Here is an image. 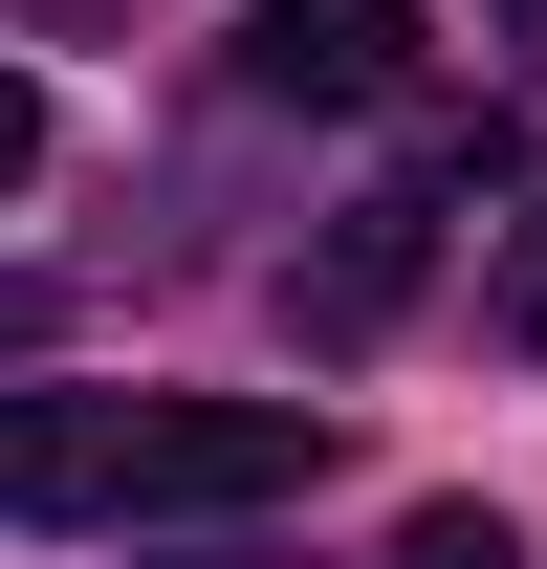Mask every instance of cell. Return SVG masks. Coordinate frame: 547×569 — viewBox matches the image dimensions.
Masks as SVG:
<instances>
[{
	"label": "cell",
	"instance_id": "cell-4",
	"mask_svg": "<svg viewBox=\"0 0 547 569\" xmlns=\"http://www.w3.org/2000/svg\"><path fill=\"white\" fill-rule=\"evenodd\" d=\"M372 569H526V526H504V503H416Z\"/></svg>",
	"mask_w": 547,
	"mask_h": 569
},
{
	"label": "cell",
	"instance_id": "cell-6",
	"mask_svg": "<svg viewBox=\"0 0 547 569\" xmlns=\"http://www.w3.org/2000/svg\"><path fill=\"white\" fill-rule=\"evenodd\" d=\"M22 176H44V88L0 67V198H22Z\"/></svg>",
	"mask_w": 547,
	"mask_h": 569
},
{
	"label": "cell",
	"instance_id": "cell-5",
	"mask_svg": "<svg viewBox=\"0 0 547 569\" xmlns=\"http://www.w3.org/2000/svg\"><path fill=\"white\" fill-rule=\"evenodd\" d=\"M504 351L547 372V219H526V241H504Z\"/></svg>",
	"mask_w": 547,
	"mask_h": 569
},
{
	"label": "cell",
	"instance_id": "cell-3",
	"mask_svg": "<svg viewBox=\"0 0 547 569\" xmlns=\"http://www.w3.org/2000/svg\"><path fill=\"white\" fill-rule=\"evenodd\" d=\"M460 176H481V153H460ZM460 176H416V198H350V219H329V263L285 284V307H307V351H372V329L416 307V241L460 219Z\"/></svg>",
	"mask_w": 547,
	"mask_h": 569
},
{
	"label": "cell",
	"instance_id": "cell-1",
	"mask_svg": "<svg viewBox=\"0 0 547 569\" xmlns=\"http://www.w3.org/2000/svg\"><path fill=\"white\" fill-rule=\"evenodd\" d=\"M329 482V395H0V526H219Z\"/></svg>",
	"mask_w": 547,
	"mask_h": 569
},
{
	"label": "cell",
	"instance_id": "cell-2",
	"mask_svg": "<svg viewBox=\"0 0 547 569\" xmlns=\"http://www.w3.org/2000/svg\"><path fill=\"white\" fill-rule=\"evenodd\" d=\"M241 88L263 110H395L416 88V0H241Z\"/></svg>",
	"mask_w": 547,
	"mask_h": 569
}]
</instances>
